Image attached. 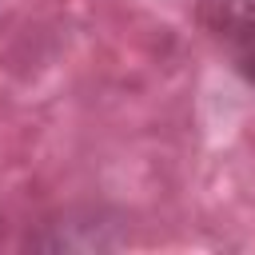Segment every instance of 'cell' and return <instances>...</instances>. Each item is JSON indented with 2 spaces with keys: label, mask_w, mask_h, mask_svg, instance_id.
I'll use <instances>...</instances> for the list:
<instances>
[{
  "label": "cell",
  "mask_w": 255,
  "mask_h": 255,
  "mask_svg": "<svg viewBox=\"0 0 255 255\" xmlns=\"http://www.w3.org/2000/svg\"><path fill=\"white\" fill-rule=\"evenodd\" d=\"M195 20L223 48L231 68L255 88V0H199Z\"/></svg>",
  "instance_id": "obj_1"
}]
</instances>
